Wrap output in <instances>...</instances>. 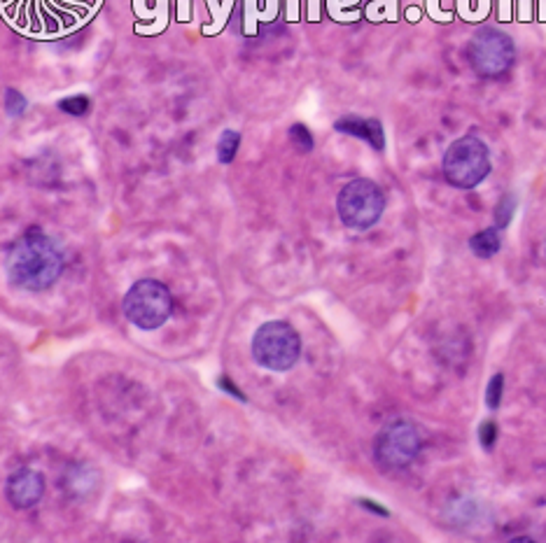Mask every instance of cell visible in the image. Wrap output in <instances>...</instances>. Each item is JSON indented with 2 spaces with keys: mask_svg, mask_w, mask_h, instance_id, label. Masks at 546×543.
<instances>
[{
  "mask_svg": "<svg viewBox=\"0 0 546 543\" xmlns=\"http://www.w3.org/2000/svg\"><path fill=\"white\" fill-rule=\"evenodd\" d=\"M63 266L66 259L61 248L38 227L28 229L5 257L7 278L26 292H42L52 287L61 278Z\"/></svg>",
  "mask_w": 546,
  "mask_h": 543,
  "instance_id": "1",
  "label": "cell"
},
{
  "mask_svg": "<svg viewBox=\"0 0 546 543\" xmlns=\"http://www.w3.org/2000/svg\"><path fill=\"white\" fill-rule=\"evenodd\" d=\"M444 178L455 189H474L490 175V150L481 138L462 136L444 154Z\"/></svg>",
  "mask_w": 546,
  "mask_h": 543,
  "instance_id": "2",
  "label": "cell"
},
{
  "mask_svg": "<svg viewBox=\"0 0 546 543\" xmlns=\"http://www.w3.org/2000/svg\"><path fill=\"white\" fill-rule=\"evenodd\" d=\"M301 355V338L292 324L283 320L264 322L252 336V357L269 371H287Z\"/></svg>",
  "mask_w": 546,
  "mask_h": 543,
  "instance_id": "3",
  "label": "cell"
},
{
  "mask_svg": "<svg viewBox=\"0 0 546 543\" xmlns=\"http://www.w3.org/2000/svg\"><path fill=\"white\" fill-rule=\"evenodd\" d=\"M173 313V296L159 280H138L124 296V315L133 327L152 331L164 327Z\"/></svg>",
  "mask_w": 546,
  "mask_h": 543,
  "instance_id": "4",
  "label": "cell"
},
{
  "mask_svg": "<svg viewBox=\"0 0 546 543\" xmlns=\"http://www.w3.org/2000/svg\"><path fill=\"white\" fill-rule=\"evenodd\" d=\"M385 194L374 180H350L336 196V213L353 231H367L383 217Z\"/></svg>",
  "mask_w": 546,
  "mask_h": 543,
  "instance_id": "5",
  "label": "cell"
},
{
  "mask_svg": "<svg viewBox=\"0 0 546 543\" xmlns=\"http://www.w3.org/2000/svg\"><path fill=\"white\" fill-rule=\"evenodd\" d=\"M469 66L483 80H495V77L507 75L516 61L514 40L500 28H481L474 33L469 42Z\"/></svg>",
  "mask_w": 546,
  "mask_h": 543,
  "instance_id": "6",
  "label": "cell"
},
{
  "mask_svg": "<svg viewBox=\"0 0 546 543\" xmlns=\"http://www.w3.org/2000/svg\"><path fill=\"white\" fill-rule=\"evenodd\" d=\"M420 446H423V439H420L418 427L409 420H395L376 436L374 460L385 471L404 469L416 460Z\"/></svg>",
  "mask_w": 546,
  "mask_h": 543,
  "instance_id": "7",
  "label": "cell"
},
{
  "mask_svg": "<svg viewBox=\"0 0 546 543\" xmlns=\"http://www.w3.org/2000/svg\"><path fill=\"white\" fill-rule=\"evenodd\" d=\"M5 495L14 509H31L45 495V478L40 471L21 469L7 478Z\"/></svg>",
  "mask_w": 546,
  "mask_h": 543,
  "instance_id": "8",
  "label": "cell"
},
{
  "mask_svg": "<svg viewBox=\"0 0 546 543\" xmlns=\"http://www.w3.org/2000/svg\"><path fill=\"white\" fill-rule=\"evenodd\" d=\"M334 129L339 133H346V136L367 140V143L378 152L385 150V133H383V126H381V122H378V119H364V117L346 115L334 124Z\"/></svg>",
  "mask_w": 546,
  "mask_h": 543,
  "instance_id": "9",
  "label": "cell"
},
{
  "mask_svg": "<svg viewBox=\"0 0 546 543\" xmlns=\"http://www.w3.org/2000/svg\"><path fill=\"white\" fill-rule=\"evenodd\" d=\"M502 245V231L497 227H488L469 238V250L474 252L479 259H490L500 252Z\"/></svg>",
  "mask_w": 546,
  "mask_h": 543,
  "instance_id": "10",
  "label": "cell"
},
{
  "mask_svg": "<svg viewBox=\"0 0 546 543\" xmlns=\"http://www.w3.org/2000/svg\"><path fill=\"white\" fill-rule=\"evenodd\" d=\"M238 145H241V133L227 129L217 140V161L220 164H231L238 152Z\"/></svg>",
  "mask_w": 546,
  "mask_h": 543,
  "instance_id": "11",
  "label": "cell"
},
{
  "mask_svg": "<svg viewBox=\"0 0 546 543\" xmlns=\"http://www.w3.org/2000/svg\"><path fill=\"white\" fill-rule=\"evenodd\" d=\"M514 208H516V199L514 196H509V194H504L500 203H497L495 206V227L497 229H507L509 227V222H511V217H514Z\"/></svg>",
  "mask_w": 546,
  "mask_h": 543,
  "instance_id": "12",
  "label": "cell"
},
{
  "mask_svg": "<svg viewBox=\"0 0 546 543\" xmlns=\"http://www.w3.org/2000/svg\"><path fill=\"white\" fill-rule=\"evenodd\" d=\"M91 108V101L87 96L77 94V96H68L63 98V101H59V110L66 112V115H73V117H84Z\"/></svg>",
  "mask_w": 546,
  "mask_h": 543,
  "instance_id": "13",
  "label": "cell"
},
{
  "mask_svg": "<svg viewBox=\"0 0 546 543\" xmlns=\"http://www.w3.org/2000/svg\"><path fill=\"white\" fill-rule=\"evenodd\" d=\"M290 140H292V145L297 147L299 152H304V154L311 152L313 145H315L311 131H308L304 124H294L292 126V129H290Z\"/></svg>",
  "mask_w": 546,
  "mask_h": 543,
  "instance_id": "14",
  "label": "cell"
},
{
  "mask_svg": "<svg viewBox=\"0 0 546 543\" xmlns=\"http://www.w3.org/2000/svg\"><path fill=\"white\" fill-rule=\"evenodd\" d=\"M26 98L19 94L17 89H7L5 91V110H7V115H12V117H21L26 112Z\"/></svg>",
  "mask_w": 546,
  "mask_h": 543,
  "instance_id": "15",
  "label": "cell"
},
{
  "mask_svg": "<svg viewBox=\"0 0 546 543\" xmlns=\"http://www.w3.org/2000/svg\"><path fill=\"white\" fill-rule=\"evenodd\" d=\"M502 387H504V376L502 373H495L493 380L488 383V390H486V404H488L490 411H495V408L500 406Z\"/></svg>",
  "mask_w": 546,
  "mask_h": 543,
  "instance_id": "16",
  "label": "cell"
},
{
  "mask_svg": "<svg viewBox=\"0 0 546 543\" xmlns=\"http://www.w3.org/2000/svg\"><path fill=\"white\" fill-rule=\"evenodd\" d=\"M495 436H497V427H495V422H483L481 425V432H479V439H481V446L490 450L495 446Z\"/></svg>",
  "mask_w": 546,
  "mask_h": 543,
  "instance_id": "17",
  "label": "cell"
},
{
  "mask_svg": "<svg viewBox=\"0 0 546 543\" xmlns=\"http://www.w3.org/2000/svg\"><path fill=\"white\" fill-rule=\"evenodd\" d=\"M544 252H546V248H544Z\"/></svg>",
  "mask_w": 546,
  "mask_h": 543,
  "instance_id": "18",
  "label": "cell"
}]
</instances>
